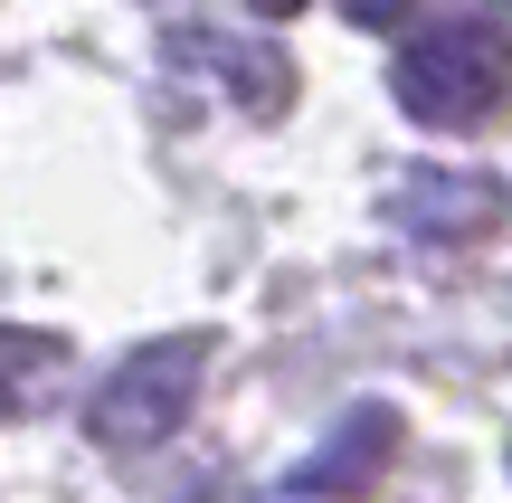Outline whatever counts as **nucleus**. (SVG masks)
Here are the masks:
<instances>
[{
    "label": "nucleus",
    "mask_w": 512,
    "mask_h": 503,
    "mask_svg": "<svg viewBox=\"0 0 512 503\" xmlns=\"http://www.w3.org/2000/svg\"><path fill=\"white\" fill-rule=\"evenodd\" d=\"M342 10H351V19H361V29H389V19H399V10H408V0H342Z\"/></svg>",
    "instance_id": "0eeeda50"
},
{
    "label": "nucleus",
    "mask_w": 512,
    "mask_h": 503,
    "mask_svg": "<svg viewBox=\"0 0 512 503\" xmlns=\"http://www.w3.org/2000/svg\"><path fill=\"white\" fill-rule=\"evenodd\" d=\"M494 200H503V190L484 181V171H408V181H399V228H408V238L456 247V238H475V228L494 219Z\"/></svg>",
    "instance_id": "7ed1b4c3"
},
{
    "label": "nucleus",
    "mask_w": 512,
    "mask_h": 503,
    "mask_svg": "<svg viewBox=\"0 0 512 503\" xmlns=\"http://www.w3.org/2000/svg\"><path fill=\"white\" fill-rule=\"evenodd\" d=\"M48 361H57L48 333H0V409H29L38 380H48Z\"/></svg>",
    "instance_id": "423d86ee"
},
{
    "label": "nucleus",
    "mask_w": 512,
    "mask_h": 503,
    "mask_svg": "<svg viewBox=\"0 0 512 503\" xmlns=\"http://www.w3.org/2000/svg\"><path fill=\"white\" fill-rule=\"evenodd\" d=\"M190 57H200V67H219L238 105H285V67H275V57H228V38H209V29L190 38Z\"/></svg>",
    "instance_id": "39448f33"
},
{
    "label": "nucleus",
    "mask_w": 512,
    "mask_h": 503,
    "mask_svg": "<svg viewBox=\"0 0 512 503\" xmlns=\"http://www.w3.org/2000/svg\"><path fill=\"white\" fill-rule=\"evenodd\" d=\"M389 447H399V418L370 399V409H351L342 428H332L323 447H313L304 466L285 475V485H294V494H323V485H332V494H351V485H370V475L389 466Z\"/></svg>",
    "instance_id": "20e7f679"
},
{
    "label": "nucleus",
    "mask_w": 512,
    "mask_h": 503,
    "mask_svg": "<svg viewBox=\"0 0 512 503\" xmlns=\"http://www.w3.org/2000/svg\"><path fill=\"white\" fill-rule=\"evenodd\" d=\"M256 10H266V19H285V10H304V0H256Z\"/></svg>",
    "instance_id": "6e6552de"
},
{
    "label": "nucleus",
    "mask_w": 512,
    "mask_h": 503,
    "mask_svg": "<svg viewBox=\"0 0 512 503\" xmlns=\"http://www.w3.org/2000/svg\"><path fill=\"white\" fill-rule=\"evenodd\" d=\"M190 390H200V333L143 342V352H124L105 371V390H95V409H86V437L114 447V456H143V447H162V437L181 428Z\"/></svg>",
    "instance_id": "f03ea898"
},
{
    "label": "nucleus",
    "mask_w": 512,
    "mask_h": 503,
    "mask_svg": "<svg viewBox=\"0 0 512 503\" xmlns=\"http://www.w3.org/2000/svg\"><path fill=\"white\" fill-rule=\"evenodd\" d=\"M503 76H512V29L494 10H465V19H437V29L408 38L399 67H389V86H399V105L418 114V124L456 133V124H475V114L503 95Z\"/></svg>",
    "instance_id": "f257e3e1"
}]
</instances>
